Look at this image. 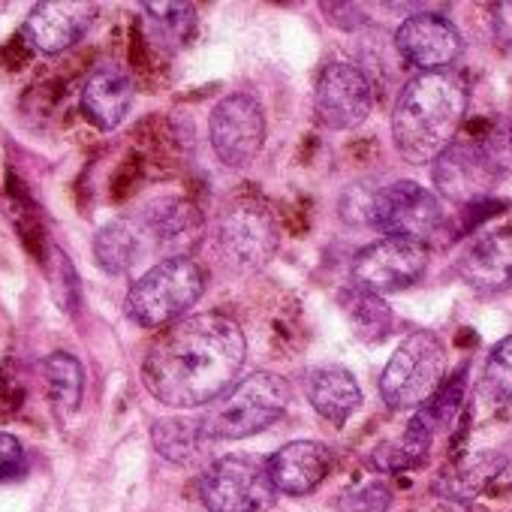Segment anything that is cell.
Returning <instances> with one entry per match:
<instances>
[{
    "instance_id": "cell-28",
    "label": "cell",
    "mask_w": 512,
    "mask_h": 512,
    "mask_svg": "<svg viewBox=\"0 0 512 512\" xmlns=\"http://www.w3.org/2000/svg\"><path fill=\"white\" fill-rule=\"evenodd\" d=\"M380 491H383V485H365V488L347 494L344 512H383L386 503H389V494L386 497H377Z\"/></svg>"
},
{
    "instance_id": "cell-25",
    "label": "cell",
    "mask_w": 512,
    "mask_h": 512,
    "mask_svg": "<svg viewBox=\"0 0 512 512\" xmlns=\"http://www.w3.org/2000/svg\"><path fill=\"white\" fill-rule=\"evenodd\" d=\"M341 302H344L341 308L347 311V317H350V323H353V329H356L359 338L377 341V338H383L389 332L392 314L380 302V296H371V293H365L359 287H350V290H344Z\"/></svg>"
},
{
    "instance_id": "cell-8",
    "label": "cell",
    "mask_w": 512,
    "mask_h": 512,
    "mask_svg": "<svg viewBox=\"0 0 512 512\" xmlns=\"http://www.w3.org/2000/svg\"><path fill=\"white\" fill-rule=\"evenodd\" d=\"M446 223V208L437 193L416 181H395L371 193L368 226L386 232V238L425 241Z\"/></svg>"
},
{
    "instance_id": "cell-21",
    "label": "cell",
    "mask_w": 512,
    "mask_h": 512,
    "mask_svg": "<svg viewBox=\"0 0 512 512\" xmlns=\"http://www.w3.org/2000/svg\"><path fill=\"white\" fill-rule=\"evenodd\" d=\"M467 377V365L464 368H458L422 407H416L413 410V419L407 422L410 428H416L422 437H428L431 443H434V437L440 434V431H446L455 419H458V413H461V407H464V380Z\"/></svg>"
},
{
    "instance_id": "cell-3",
    "label": "cell",
    "mask_w": 512,
    "mask_h": 512,
    "mask_svg": "<svg viewBox=\"0 0 512 512\" xmlns=\"http://www.w3.org/2000/svg\"><path fill=\"white\" fill-rule=\"evenodd\" d=\"M205 269L187 253H172L127 290V317L142 329H166L202 299Z\"/></svg>"
},
{
    "instance_id": "cell-12",
    "label": "cell",
    "mask_w": 512,
    "mask_h": 512,
    "mask_svg": "<svg viewBox=\"0 0 512 512\" xmlns=\"http://www.w3.org/2000/svg\"><path fill=\"white\" fill-rule=\"evenodd\" d=\"M374 109V91L365 76L350 61H332L320 70L314 88L317 121L329 130H356L368 121Z\"/></svg>"
},
{
    "instance_id": "cell-24",
    "label": "cell",
    "mask_w": 512,
    "mask_h": 512,
    "mask_svg": "<svg viewBox=\"0 0 512 512\" xmlns=\"http://www.w3.org/2000/svg\"><path fill=\"white\" fill-rule=\"evenodd\" d=\"M476 398L491 407L512 401V335L491 347L482 377L476 383Z\"/></svg>"
},
{
    "instance_id": "cell-9",
    "label": "cell",
    "mask_w": 512,
    "mask_h": 512,
    "mask_svg": "<svg viewBox=\"0 0 512 512\" xmlns=\"http://www.w3.org/2000/svg\"><path fill=\"white\" fill-rule=\"evenodd\" d=\"M428 269V250L407 238H380L362 247L353 260V287L371 296H392L416 281Z\"/></svg>"
},
{
    "instance_id": "cell-27",
    "label": "cell",
    "mask_w": 512,
    "mask_h": 512,
    "mask_svg": "<svg viewBox=\"0 0 512 512\" xmlns=\"http://www.w3.org/2000/svg\"><path fill=\"white\" fill-rule=\"evenodd\" d=\"M22 470H25V446L13 434L0 431V482L19 476Z\"/></svg>"
},
{
    "instance_id": "cell-16",
    "label": "cell",
    "mask_w": 512,
    "mask_h": 512,
    "mask_svg": "<svg viewBox=\"0 0 512 512\" xmlns=\"http://www.w3.org/2000/svg\"><path fill=\"white\" fill-rule=\"evenodd\" d=\"M133 106V79L121 64H100L82 88V112L100 130H115Z\"/></svg>"
},
{
    "instance_id": "cell-2",
    "label": "cell",
    "mask_w": 512,
    "mask_h": 512,
    "mask_svg": "<svg viewBox=\"0 0 512 512\" xmlns=\"http://www.w3.org/2000/svg\"><path fill=\"white\" fill-rule=\"evenodd\" d=\"M467 85L455 73L413 76L392 109V139L398 154L413 163H437V157L458 142L467 118Z\"/></svg>"
},
{
    "instance_id": "cell-1",
    "label": "cell",
    "mask_w": 512,
    "mask_h": 512,
    "mask_svg": "<svg viewBox=\"0 0 512 512\" xmlns=\"http://www.w3.org/2000/svg\"><path fill=\"white\" fill-rule=\"evenodd\" d=\"M244 359L247 341L235 320L190 314L151 344L142 362V383L166 407H211L235 386Z\"/></svg>"
},
{
    "instance_id": "cell-22",
    "label": "cell",
    "mask_w": 512,
    "mask_h": 512,
    "mask_svg": "<svg viewBox=\"0 0 512 512\" xmlns=\"http://www.w3.org/2000/svg\"><path fill=\"white\" fill-rule=\"evenodd\" d=\"M142 13L148 37L166 52L187 46L196 31V10L190 4H145Z\"/></svg>"
},
{
    "instance_id": "cell-26",
    "label": "cell",
    "mask_w": 512,
    "mask_h": 512,
    "mask_svg": "<svg viewBox=\"0 0 512 512\" xmlns=\"http://www.w3.org/2000/svg\"><path fill=\"white\" fill-rule=\"evenodd\" d=\"M428 449H431V440H428V437H422L416 428H410V425H407L398 437H392V440L380 443V446L371 452V464H374L377 470H383V473L410 470V467H416V464H422V461H425Z\"/></svg>"
},
{
    "instance_id": "cell-23",
    "label": "cell",
    "mask_w": 512,
    "mask_h": 512,
    "mask_svg": "<svg viewBox=\"0 0 512 512\" xmlns=\"http://www.w3.org/2000/svg\"><path fill=\"white\" fill-rule=\"evenodd\" d=\"M43 374L49 386V398L58 407L61 416H70L82 404V389H85V371L76 356L70 353H52L43 359Z\"/></svg>"
},
{
    "instance_id": "cell-6",
    "label": "cell",
    "mask_w": 512,
    "mask_h": 512,
    "mask_svg": "<svg viewBox=\"0 0 512 512\" xmlns=\"http://www.w3.org/2000/svg\"><path fill=\"white\" fill-rule=\"evenodd\" d=\"M269 458L223 455L199 479V497L211 512H263L275 500Z\"/></svg>"
},
{
    "instance_id": "cell-4",
    "label": "cell",
    "mask_w": 512,
    "mask_h": 512,
    "mask_svg": "<svg viewBox=\"0 0 512 512\" xmlns=\"http://www.w3.org/2000/svg\"><path fill=\"white\" fill-rule=\"evenodd\" d=\"M290 404V383L272 371H256L217 398L202 416L214 440H244L272 428Z\"/></svg>"
},
{
    "instance_id": "cell-10",
    "label": "cell",
    "mask_w": 512,
    "mask_h": 512,
    "mask_svg": "<svg viewBox=\"0 0 512 512\" xmlns=\"http://www.w3.org/2000/svg\"><path fill=\"white\" fill-rule=\"evenodd\" d=\"M208 136L223 166L244 169L266 145V112L250 94H229L211 109Z\"/></svg>"
},
{
    "instance_id": "cell-17",
    "label": "cell",
    "mask_w": 512,
    "mask_h": 512,
    "mask_svg": "<svg viewBox=\"0 0 512 512\" xmlns=\"http://www.w3.org/2000/svg\"><path fill=\"white\" fill-rule=\"evenodd\" d=\"M329 467H332L329 449L323 443H314V440L287 443L284 449H278L269 458L275 488L284 491V494H293V497L314 491L326 479Z\"/></svg>"
},
{
    "instance_id": "cell-7",
    "label": "cell",
    "mask_w": 512,
    "mask_h": 512,
    "mask_svg": "<svg viewBox=\"0 0 512 512\" xmlns=\"http://www.w3.org/2000/svg\"><path fill=\"white\" fill-rule=\"evenodd\" d=\"M217 244L235 272L263 269L281 244V226L275 211L263 199H235L220 217Z\"/></svg>"
},
{
    "instance_id": "cell-11",
    "label": "cell",
    "mask_w": 512,
    "mask_h": 512,
    "mask_svg": "<svg viewBox=\"0 0 512 512\" xmlns=\"http://www.w3.org/2000/svg\"><path fill=\"white\" fill-rule=\"evenodd\" d=\"M500 175H503V157L482 139H458L452 148H446L437 157L431 169L437 193L461 205L488 196L500 181Z\"/></svg>"
},
{
    "instance_id": "cell-14",
    "label": "cell",
    "mask_w": 512,
    "mask_h": 512,
    "mask_svg": "<svg viewBox=\"0 0 512 512\" xmlns=\"http://www.w3.org/2000/svg\"><path fill=\"white\" fill-rule=\"evenodd\" d=\"M94 13H97V7L82 4V0H46V4H37L28 13L22 34L37 52L58 55V52L76 46L88 34Z\"/></svg>"
},
{
    "instance_id": "cell-18",
    "label": "cell",
    "mask_w": 512,
    "mask_h": 512,
    "mask_svg": "<svg viewBox=\"0 0 512 512\" xmlns=\"http://www.w3.org/2000/svg\"><path fill=\"white\" fill-rule=\"evenodd\" d=\"M305 392H308L311 407L329 422H347L362 407L359 383L353 380L350 371L335 368V365H323V368L308 371Z\"/></svg>"
},
{
    "instance_id": "cell-13",
    "label": "cell",
    "mask_w": 512,
    "mask_h": 512,
    "mask_svg": "<svg viewBox=\"0 0 512 512\" xmlns=\"http://www.w3.org/2000/svg\"><path fill=\"white\" fill-rule=\"evenodd\" d=\"M398 55L422 73H446L464 52L458 28L437 13L410 16L395 34Z\"/></svg>"
},
{
    "instance_id": "cell-19",
    "label": "cell",
    "mask_w": 512,
    "mask_h": 512,
    "mask_svg": "<svg viewBox=\"0 0 512 512\" xmlns=\"http://www.w3.org/2000/svg\"><path fill=\"white\" fill-rule=\"evenodd\" d=\"M148 244L136 217H118L94 235V260L106 275H127L145 256Z\"/></svg>"
},
{
    "instance_id": "cell-5",
    "label": "cell",
    "mask_w": 512,
    "mask_h": 512,
    "mask_svg": "<svg viewBox=\"0 0 512 512\" xmlns=\"http://www.w3.org/2000/svg\"><path fill=\"white\" fill-rule=\"evenodd\" d=\"M446 383V347L434 332L407 335L398 350L389 356L380 395L392 410H416L422 407L440 386Z\"/></svg>"
},
{
    "instance_id": "cell-20",
    "label": "cell",
    "mask_w": 512,
    "mask_h": 512,
    "mask_svg": "<svg viewBox=\"0 0 512 512\" xmlns=\"http://www.w3.org/2000/svg\"><path fill=\"white\" fill-rule=\"evenodd\" d=\"M154 449L172 464H190L208 452L214 437L205 428V416H166L151 428Z\"/></svg>"
},
{
    "instance_id": "cell-29",
    "label": "cell",
    "mask_w": 512,
    "mask_h": 512,
    "mask_svg": "<svg viewBox=\"0 0 512 512\" xmlns=\"http://www.w3.org/2000/svg\"><path fill=\"white\" fill-rule=\"evenodd\" d=\"M491 28H494V40L512 52V0L491 7Z\"/></svg>"
},
{
    "instance_id": "cell-15",
    "label": "cell",
    "mask_w": 512,
    "mask_h": 512,
    "mask_svg": "<svg viewBox=\"0 0 512 512\" xmlns=\"http://www.w3.org/2000/svg\"><path fill=\"white\" fill-rule=\"evenodd\" d=\"M458 278L479 293L512 287V232L497 229L473 241L458 260Z\"/></svg>"
}]
</instances>
